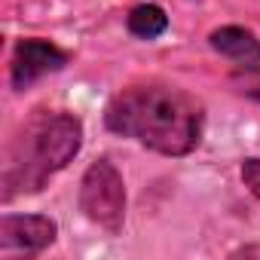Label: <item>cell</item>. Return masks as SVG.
Segmentation results:
<instances>
[{"label": "cell", "instance_id": "cell-1", "mask_svg": "<svg viewBox=\"0 0 260 260\" xmlns=\"http://www.w3.org/2000/svg\"><path fill=\"white\" fill-rule=\"evenodd\" d=\"M104 125L113 135L132 138L153 153L187 156L202 141L205 107L178 86L138 83L110 98Z\"/></svg>", "mask_w": 260, "mask_h": 260}, {"label": "cell", "instance_id": "cell-2", "mask_svg": "<svg viewBox=\"0 0 260 260\" xmlns=\"http://www.w3.org/2000/svg\"><path fill=\"white\" fill-rule=\"evenodd\" d=\"M83 147V122L74 113H37L13 141L4 166V199L40 193Z\"/></svg>", "mask_w": 260, "mask_h": 260}, {"label": "cell", "instance_id": "cell-3", "mask_svg": "<svg viewBox=\"0 0 260 260\" xmlns=\"http://www.w3.org/2000/svg\"><path fill=\"white\" fill-rule=\"evenodd\" d=\"M83 214L107 233H119L125 220V184L110 159H95L80 181Z\"/></svg>", "mask_w": 260, "mask_h": 260}, {"label": "cell", "instance_id": "cell-4", "mask_svg": "<svg viewBox=\"0 0 260 260\" xmlns=\"http://www.w3.org/2000/svg\"><path fill=\"white\" fill-rule=\"evenodd\" d=\"M58 236V223L46 214H4L0 217V254H40Z\"/></svg>", "mask_w": 260, "mask_h": 260}, {"label": "cell", "instance_id": "cell-5", "mask_svg": "<svg viewBox=\"0 0 260 260\" xmlns=\"http://www.w3.org/2000/svg\"><path fill=\"white\" fill-rule=\"evenodd\" d=\"M68 64V52H61L55 43L31 37L22 40L13 52V68H10V80L13 89H28L31 83H37L46 74H55Z\"/></svg>", "mask_w": 260, "mask_h": 260}, {"label": "cell", "instance_id": "cell-6", "mask_svg": "<svg viewBox=\"0 0 260 260\" xmlns=\"http://www.w3.org/2000/svg\"><path fill=\"white\" fill-rule=\"evenodd\" d=\"M208 46L239 68H260V40L242 25H223L208 34Z\"/></svg>", "mask_w": 260, "mask_h": 260}, {"label": "cell", "instance_id": "cell-7", "mask_svg": "<svg viewBox=\"0 0 260 260\" xmlns=\"http://www.w3.org/2000/svg\"><path fill=\"white\" fill-rule=\"evenodd\" d=\"M125 28L132 37H141V40H156L159 34L169 31V16L162 13V7L156 4H141L128 13L125 19Z\"/></svg>", "mask_w": 260, "mask_h": 260}, {"label": "cell", "instance_id": "cell-8", "mask_svg": "<svg viewBox=\"0 0 260 260\" xmlns=\"http://www.w3.org/2000/svg\"><path fill=\"white\" fill-rule=\"evenodd\" d=\"M242 181L251 190L254 199H260V156H248L242 159Z\"/></svg>", "mask_w": 260, "mask_h": 260}]
</instances>
